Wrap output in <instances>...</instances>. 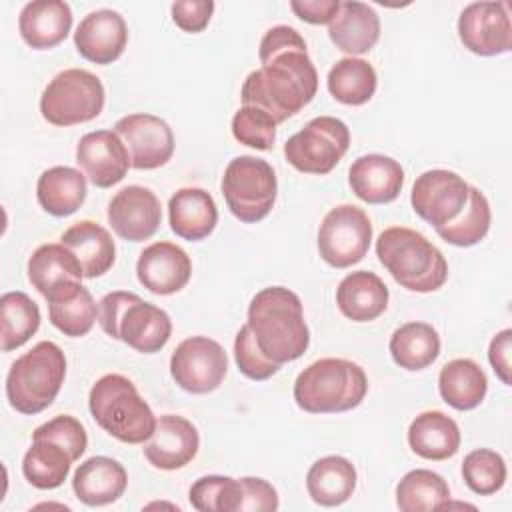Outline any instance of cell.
Instances as JSON below:
<instances>
[{
  "mask_svg": "<svg viewBox=\"0 0 512 512\" xmlns=\"http://www.w3.org/2000/svg\"><path fill=\"white\" fill-rule=\"evenodd\" d=\"M258 58L262 66L246 76L240 90L244 106L260 108L280 124L312 102L318 90V72L298 30L286 24L266 30Z\"/></svg>",
  "mask_w": 512,
  "mask_h": 512,
  "instance_id": "6da1fadb",
  "label": "cell"
},
{
  "mask_svg": "<svg viewBox=\"0 0 512 512\" xmlns=\"http://www.w3.org/2000/svg\"><path fill=\"white\" fill-rule=\"evenodd\" d=\"M248 328L258 348L276 364L298 360L310 344L302 302L284 286L260 290L248 306Z\"/></svg>",
  "mask_w": 512,
  "mask_h": 512,
  "instance_id": "7a4b0ae2",
  "label": "cell"
},
{
  "mask_svg": "<svg viewBox=\"0 0 512 512\" xmlns=\"http://www.w3.org/2000/svg\"><path fill=\"white\" fill-rule=\"evenodd\" d=\"M376 256L390 276L410 292H434L448 280L444 254L420 232L390 226L376 240Z\"/></svg>",
  "mask_w": 512,
  "mask_h": 512,
  "instance_id": "3957f363",
  "label": "cell"
},
{
  "mask_svg": "<svg viewBox=\"0 0 512 512\" xmlns=\"http://www.w3.org/2000/svg\"><path fill=\"white\" fill-rule=\"evenodd\" d=\"M366 392L364 370L344 358H320L306 366L294 382V400L310 414L348 412L362 404Z\"/></svg>",
  "mask_w": 512,
  "mask_h": 512,
  "instance_id": "277c9868",
  "label": "cell"
},
{
  "mask_svg": "<svg viewBox=\"0 0 512 512\" xmlns=\"http://www.w3.org/2000/svg\"><path fill=\"white\" fill-rule=\"evenodd\" d=\"M88 408L94 422L124 444H144L156 428L152 408L122 374L98 378L90 388Z\"/></svg>",
  "mask_w": 512,
  "mask_h": 512,
  "instance_id": "5b68a950",
  "label": "cell"
},
{
  "mask_svg": "<svg viewBox=\"0 0 512 512\" xmlns=\"http://www.w3.org/2000/svg\"><path fill=\"white\" fill-rule=\"evenodd\" d=\"M98 324L110 338L122 340L142 354L160 352L172 334V320L160 306L124 290L102 296Z\"/></svg>",
  "mask_w": 512,
  "mask_h": 512,
  "instance_id": "8992f818",
  "label": "cell"
},
{
  "mask_svg": "<svg viewBox=\"0 0 512 512\" xmlns=\"http://www.w3.org/2000/svg\"><path fill=\"white\" fill-rule=\"evenodd\" d=\"M64 378L66 356L62 348L50 340H42L10 366L6 398L16 412L34 416L56 400Z\"/></svg>",
  "mask_w": 512,
  "mask_h": 512,
  "instance_id": "52a82bcc",
  "label": "cell"
},
{
  "mask_svg": "<svg viewBox=\"0 0 512 512\" xmlns=\"http://www.w3.org/2000/svg\"><path fill=\"white\" fill-rule=\"evenodd\" d=\"M100 78L84 68L58 72L40 96L42 118L54 126H74L94 120L104 108Z\"/></svg>",
  "mask_w": 512,
  "mask_h": 512,
  "instance_id": "ba28073f",
  "label": "cell"
},
{
  "mask_svg": "<svg viewBox=\"0 0 512 512\" xmlns=\"http://www.w3.org/2000/svg\"><path fill=\"white\" fill-rule=\"evenodd\" d=\"M278 182L274 168L256 156H238L222 176V194L228 210L244 224L266 218L276 202Z\"/></svg>",
  "mask_w": 512,
  "mask_h": 512,
  "instance_id": "9c48e42d",
  "label": "cell"
},
{
  "mask_svg": "<svg viewBox=\"0 0 512 512\" xmlns=\"http://www.w3.org/2000/svg\"><path fill=\"white\" fill-rule=\"evenodd\" d=\"M348 146V126L340 118L318 116L286 140L284 156L298 172L322 176L336 168Z\"/></svg>",
  "mask_w": 512,
  "mask_h": 512,
  "instance_id": "30bf717a",
  "label": "cell"
},
{
  "mask_svg": "<svg viewBox=\"0 0 512 512\" xmlns=\"http://www.w3.org/2000/svg\"><path fill=\"white\" fill-rule=\"evenodd\" d=\"M372 242V222L354 204L332 208L318 228V252L334 268H348L360 262Z\"/></svg>",
  "mask_w": 512,
  "mask_h": 512,
  "instance_id": "8fae6325",
  "label": "cell"
},
{
  "mask_svg": "<svg viewBox=\"0 0 512 512\" xmlns=\"http://www.w3.org/2000/svg\"><path fill=\"white\" fill-rule=\"evenodd\" d=\"M226 372V350L208 336H190L182 340L170 358V374L174 382L190 394H208L216 390Z\"/></svg>",
  "mask_w": 512,
  "mask_h": 512,
  "instance_id": "7c38bea8",
  "label": "cell"
},
{
  "mask_svg": "<svg viewBox=\"0 0 512 512\" xmlns=\"http://www.w3.org/2000/svg\"><path fill=\"white\" fill-rule=\"evenodd\" d=\"M468 190L470 184L452 170H426L414 180L410 204L424 222L440 228L462 214Z\"/></svg>",
  "mask_w": 512,
  "mask_h": 512,
  "instance_id": "4fadbf2b",
  "label": "cell"
},
{
  "mask_svg": "<svg viewBox=\"0 0 512 512\" xmlns=\"http://www.w3.org/2000/svg\"><path fill=\"white\" fill-rule=\"evenodd\" d=\"M114 132L124 142L130 166L136 170L160 168L174 154L172 128L154 114H128L114 124Z\"/></svg>",
  "mask_w": 512,
  "mask_h": 512,
  "instance_id": "5bb4252c",
  "label": "cell"
},
{
  "mask_svg": "<svg viewBox=\"0 0 512 512\" xmlns=\"http://www.w3.org/2000/svg\"><path fill=\"white\" fill-rule=\"evenodd\" d=\"M464 48L478 56H498L512 48V24L504 2H472L458 18Z\"/></svg>",
  "mask_w": 512,
  "mask_h": 512,
  "instance_id": "9a60e30c",
  "label": "cell"
},
{
  "mask_svg": "<svg viewBox=\"0 0 512 512\" xmlns=\"http://www.w3.org/2000/svg\"><path fill=\"white\" fill-rule=\"evenodd\" d=\"M160 220V200L150 188L132 184L118 190L108 202V222L122 240L142 242L152 238Z\"/></svg>",
  "mask_w": 512,
  "mask_h": 512,
  "instance_id": "2e32d148",
  "label": "cell"
},
{
  "mask_svg": "<svg viewBox=\"0 0 512 512\" xmlns=\"http://www.w3.org/2000/svg\"><path fill=\"white\" fill-rule=\"evenodd\" d=\"M76 162L98 188L118 184L128 174V168H132L128 150L114 130L84 134L76 146Z\"/></svg>",
  "mask_w": 512,
  "mask_h": 512,
  "instance_id": "e0dca14e",
  "label": "cell"
},
{
  "mask_svg": "<svg viewBox=\"0 0 512 512\" xmlns=\"http://www.w3.org/2000/svg\"><path fill=\"white\" fill-rule=\"evenodd\" d=\"M198 448L200 436L190 420L178 414H162L142 452L154 468L178 470L196 458Z\"/></svg>",
  "mask_w": 512,
  "mask_h": 512,
  "instance_id": "ac0fdd59",
  "label": "cell"
},
{
  "mask_svg": "<svg viewBox=\"0 0 512 512\" xmlns=\"http://www.w3.org/2000/svg\"><path fill=\"white\" fill-rule=\"evenodd\" d=\"M136 276L152 294L168 296L180 292L188 284L192 262L184 248L172 242H154L140 252Z\"/></svg>",
  "mask_w": 512,
  "mask_h": 512,
  "instance_id": "d6986e66",
  "label": "cell"
},
{
  "mask_svg": "<svg viewBox=\"0 0 512 512\" xmlns=\"http://www.w3.org/2000/svg\"><path fill=\"white\" fill-rule=\"evenodd\" d=\"M128 44V26L116 10L90 12L74 32L78 54L94 64L106 66L118 60Z\"/></svg>",
  "mask_w": 512,
  "mask_h": 512,
  "instance_id": "ffe728a7",
  "label": "cell"
},
{
  "mask_svg": "<svg viewBox=\"0 0 512 512\" xmlns=\"http://www.w3.org/2000/svg\"><path fill=\"white\" fill-rule=\"evenodd\" d=\"M352 192L368 204H388L398 198L404 184V170L398 160L384 154H366L348 170Z\"/></svg>",
  "mask_w": 512,
  "mask_h": 512,
  "instance_id": "44dd1931",
  "label": "cell"
},
{
  "mask_svg": "<svg viewBox=\"0 0 512 512\" xmlns=\"http://www.w3.org/2000/svg\"><path fill=\"white\" fill-rule=\"evenodd\" d=\"M48 318L64 336H86L98 320V306L80 280H66L54 286L48 296Z\"/></svg>",
  "mask_w": 512,
  "mask_h": 512,
  "instance_id": "7402d4cb",
  "label": "cell"
},
{
  "mask_svg": "<svg viewBox=\"0 0 512 512\" xmlns=\"http://www.w3.org/2000/svg\"><path fill=\"white\" fill-rule=\"evenodd\" d=\"M128 486L124 466L108 456H92L84 460L74 476L72 490L86 506H106L116 502Z\"/></svg>",
  "mask_w": 512,
  "mask_h": 512,
  "instance_id": "603a6c76",
  "label": "cell"
},
{
  "mask_svg": "<svg viewBox=\"0 0 512 512\" xmlns=\"http://www.w3.org/2000/svg\"><path fill=\"white\" fill-rule=\"evenodd\" d=\"M72 28V10L62 0L28 2L18 18L22 40L34 50H50L66 40Z\"/></svg>",
  "mask_w": 512,
  "mask_h": 512,
  "instance_id": "cb8c5ba5",
  "label": "cell"
},
{
  "mask_svg": "<svg viewBox=\"0 0 512 512\" xmlns=\"http://www.w3.org/2000/svg\"><path fill=\"white\" fill-rule=\"evenodd\" d=\"M170 228L176 236L198 242L212 234L218 222V208L214 198L196 186L180 188L168 202Z\"/></svg>",
  "mask_w": 512,
  "mask_h": 512,
  "instance_id": "d4e9b609",
  "label": "cell"
},
{
  "mask_svg": "<svg viewBox=\"0 0 512 512\" xmlns=\"http://www.w3.org/2000/svg\"><path fill=\"white\" fill-rule=\"evenodd\" d=\"M390 292L380 276L368 270L350 272L336 288L338 310L352 322H372L384 314Z\"/></svg>",
  "mask_w": 512,
  "mask_h": 512,
  "instance_id": "484cf974",
  "label": "cell"
},
{
  "mask_svg": "<svg viewBox=\"0 0 512 512\" xmlns=\"http://www.w3.org/2000/svg\"><path fill=\"white\" fill-rule=\"evenodd\" d=\"M328 36L346 54H366L380 38V18L364 2H340L338 14L328 24Z\"/></svg>",
  "mask_w": 512,
  "mask_h": 512,
  "instance_id": "4316f807",
  "label": "cell"
},
{
  "mask_svg": "<svg viewBox=\"0 0 512 512\" xmlns=\"http://www.w3.org/2000/svg\"><path fill=\"white\" fill-rule=\"evenodd\" d=\"M60 244L76 256L84 278H98L106 274L116 260V246L110 232L92 220L72 224L60 236Z\"/></svg>",
  "mask_w": 512,
  "mask_h": 512,
  "instance_id": "83f0119b",
  "label": "cell"
},
{
  "mask_svg": "<svg viewBox=\"0 0 512 512\" xmlns=\"http://www.w3.org/2000/svg\"><path fill=\"white\" fill-rule=\"evenodd\" d=\"M408 444L420 458L448 460L460 448V428L444 412L428 410L410 422Z\"/></svg>",
  "mask_w": 512,
  "mask_h": 512,
  "instance_id": "f1b7e54d",
  "label": "cell"
},
{
  "mask_svg": "<svg viewBox=\"0 0 512 512\" xmlns=\"http://www.w3.org/2000/svg\"><path fill=\"white\" fill-rule=\"evenodd\" d=\"M356 468L344 456H324L306 474L308 496L320 506H340L356 490Z\"/></svg>",
  "mask_w": 512,
  "mask_h": 512,
  "instance_id": "f546056e",
  "label": "cell"
},
{
  "mask_svg": "<svg viewBox=\"0 0 512 512\" xmlns=\"http://www.w3.org/2000/svg\"><path fill=\"white\" fill-rule=\"evenodd\" d=\"M86 192V176L70 166L44 170L36 184L38 204L58 218L74 214L84 204Z\"/></svg>",
  "mask_w": 512,
  "mask_h": 512,
  "instance_id": "4dcf8cb0",
  "label": "cell"
},
{
  "mask_svg": "<svg viewBox=\"0 0 512 512\" xmlns=\"http://www.w3.org/2000/svg\"><path fill=\"white\" fill-rule=\"evenodd\" d=\"M438 390L448 406L466 412L480 406L486 398L488 378L474 360L456 358L442 366Z\"/></svg>",
  "mask_w": 512,
  "mask_h": 512,
  "instance_id": "1f68e13d",
  "label": "cell"
},
{
  "mask_svg": "<svg viewBox=\"0 0 512 512\" xmlns=\"http://www.w3.org/2000/svg\"><path fill=\"white\" fill-rule=\"evenodd\" d=\"M392 360L410 372L428 368L440 354V336L426 322H406L390 336Z\"/></svg>",
  "mask_w": 512,
  "mask_h": 512,
  "instance_id": "d6a6232c",
  "label": "cell"
},
{
  "mask_svg": "<svg viewBox=\"0 0 512 512\" xmlns=\"http://www.w3.org/2000/svg\"><path fill=\"white\" fill-rule=\"evenodd\" d=\"M84 272L76 256L64 244H42L28 258V280L42 294L66 282V280H82Z\"/></svg>",
  "mask_w": 512,
  "mask_h": 512,
  "instance_id": "836d02e7",
  "label": "cell"
},
{
  "mask_svg": "<svg viewBox=\"0 0 512 512\" xmlns=\"http://www.w3.org/2000/svg\"><path fill=\"white\" fill-rule=\"evenodd\" d=\"M74 458L58 442L32 440L22 460L24 478L38 490H54L64 484Z\"/></svg>",
  "mask_w": 512,
  "mask_h": 512,
  "instance_id": "e575fe53",
  "label": "cell"
},
{
  "mask_svg": "<svg viewBox=\"0 0 512 512\" xmlns=\"http://www.w3.org/2000/svg\"><path fill=\"white\" fill-rule=\"evenodd\" d=\"M326 84L334 100L348 106H360L374 96L378 76L368 60L348 56L340 58L330 68Z\"/></svg>",
  "mask_w": 512,
  "mask_h": 512,
  "instance_id": "d590c367",
  "label": "cell"
},
{
  "mask_svg": "<svg viewBox=\"0 0 512 512\" xmlns=\"http://www.w3.org/2000/svg\"><path fill=\"white\" fill-rule=\"evenodd\" d=\"M450 500L446 480L426 468L410 470L396 486V506L402 512L440 510Z\"/></svg>",
  "mask_w": 512,
  "mask_h": 512,
  "instance_id": "8d00e7d4",
  "label": "cell"
},
{
  "mask_svg": "<svg viewBox=\"0 0 512 512\" xmlns=\"http://www.w3.org/2000/svg\"><path fill=\"white\" fill-rule=\"evenodd\" d=\"M2 350L10 352L26 344L40 328V308L24 292H6L0 298Z\"/></svg>",
  "mask_w": 512,
  "mask_h": 512,
  "instance_id": "74e56055",
  "label": "cell"
},
{
  "mask_svg": "<svg viewBox=\"0 0 512 512\" xmlns=\"http://www.w3.org/2000/svg\"><path fill=\"white\" fill-rule=\"evenodd\" d=\"M490 220H492V214H490V204L486 196L478 188L470 186L468 202L462 214L450 224L436 228V234L452 246L468 248L484 240V236L490 230Z\"/></svg>",
  "mask_w": 512,
  "mask_h": 512,
  "instance_id": "f35d334b",
  "label": "cell"
},
{
  "mask_svg": "<svg viewBox=\"0 0 512 512\" xmlns=\"http://www.w3.org/2000/svg\"><path fill=\"white\" fill-rule=\"evenodd\" d=\"M242 484L230 476H202L188 492L190 504L200 512H240Z\"/></svg>",
  "mask_w": 512,
  "mask_h": 512,
  "instance_id": "ab89813d",
  "label": "cell"
},
{
  "mask_svg": "<svg viewBox=\"0 0 512 512\" xmlns=\"http://www.w3.org/2000/svg\"><path fill=\"white\" fill-rule=\"evenodd\" d=\"M462 478L474 494L492 496L506 482V462L490 448H476L464 456Z\"/></svg>",
  "mask_w": 512,
  "mask_h": 512,
  "instance_id": "60d3db41",
  "label": "cell"
},
{
  "mask_svg": "<svg viewBox=\"0 0 512 512\" xmlns=\"http://www.w3.org/2000/svg\"><path fill=\"white\" fill-rule=\"evenodd\" d=\"M234 138L256 150H270L276 142V122L274 118L254 106H242L232 116Z\"/></svg>",
  "mask_w": 512,
  "mask_h": 512,
  "instance_id": "b9f144b4",
  "label": "cell"
},
{
  "mask_svg": "<svg viewBox=\"0 0 512 512\" xmlns=\"http://www.w3.org/2000/svg\"><path fill=\"white\" fill-rule=\"evenodd\" d=\"M234 360L238 364V370L250 378V380H268L272 378L278 370L280 364L270 360L256 344L252 330L248 324H244L234 338Z\"/></svg>",
  "mask_w": 512,
  "mask_h": 512,
  "instance_id": "7bdbcfd3",
  "label": "cell"
},
{
  "mask_svg": "<svg viewBox=\"0 0 512 512\" xmlns=\"http://www.w3.org/2000/svg\"><path fill=\"white\" fill-rule=\"evenodd\" d=\"M32 440H52L62 444L74 458V462L86 452L88 448V436L84 426L80 424L78 418L60 414L42 426H38L32 434Z\"/></svg>",
  "mask_w": 512,
  "mask_h": 512,
  "instance_id": "ee69618b",
  "label": "cell"
},
{
  "mask_svg": "<svg viewBox=\"0 0 512 512\" xmlns=\"http://www.w3.org/2000/svg\"><path fill=\"white\" fill-rule=\"evenodd\" d=\"M170 12H172L174 24L180 30L188 34H196L208 26L214 12V2L212 0H178L172 4Z\"/></svg>",
  "mask_w": 512,
  "mask_h": 512,
  "instance_id": "f6af8a7d",
  "label": "cell"
},
{
  "mask_svg": "<svg viewBox=\"0 0 512 512\" xmlns=\"http://www.w3.org/2000/svg\"><path fill=\"white\" fill-rule=\"evenodd\" d=\"M242 484V498H240V512L242 510H256V512H274L278 508V492L276 488L266 482L264 478L244 476L240 478Z\"/></svg>",
  "mask_w": 512,
  "mask_h": 512,
  "instance_id": "bcb514c9",
  "label": "cell"
},
{
  "mask_svg": "<svg viewBox=\"0 0 512 512\" xmlns=\"http://www.w3.org/2000/svg\"><path fill=\"white\" fill-rule=\"evenodd\" d=\"M292 12L308 24H330L340 10L338 0H292Z\"/></svg>",
  "mask_w": 512,
  "mask_h": 512,
  "instance_id": "7dc6e473",
  "label": "cell"
},
{
  "mask_svg": "<svg viewBox=\"0 0 512 512\" xmlns=\"http://www.w3.org/2000/svg\"><path fill=\"white\" fill-rule=\"evenodd\" d=\"M510 348H512V330L506 328L498 332L488 348V360L496 372V376L510 386Z\"/></svg>",
  "mask_w": 512,
  "mask_h": 512,
  "instance_id": "c3c4849f",
  "label": "cell"
}]
</instances>
